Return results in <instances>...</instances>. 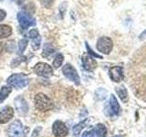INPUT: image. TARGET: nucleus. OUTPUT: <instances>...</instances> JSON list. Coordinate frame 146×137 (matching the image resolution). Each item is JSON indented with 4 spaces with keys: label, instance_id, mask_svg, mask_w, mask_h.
Here are the masks:
<instances>
[{
    "label": "nucleus",
    "instance_id": "1",
    "mask_svg": "<svg viewBox=\"0 0 146 137\" xmlns=\"http://www.w3.org/2000/svg\"><path fill=\"white\" fill-rule=\"evenodd\" d=\"M35 106L36 108L41 112H48L50 111L53 107L54 104L50 98H48L47 95L44 93H38L35 96Z\"/></svg>",
    "mask_w": 146,
    "mask_h": 137
},
{
    "label": "nucleus",
    "instance_id": "2",
    "mask_svg": "<svg viewBox=\"0 0 146 137\" xmlns=\"http://www.w3.org/2000/svg\"><path fill=\"white\" fill-rule=\"evenodd\" d=\"M7 82L14 88L22 89L29 85V79L24 73H17V74H13L9 77Z\"/></svg>",
    "mask_w": 146,
    "mask_h": 137
},
{
    "label": "nucleus",
    "instance_id": "3",
    "mask_svg": "<svg viewBox=\"0 0 146 137\" xmlns=\"http://www.w3.org/2000/svg\"><path fill=\"white\" fill-rule=\"evenodd\" d=\"M104 112L109 117L118 116L119 114H120V112H121L120 104H119L117 99L115 98V96H114L113 94L111 95L109 102H107L106 105H105Z\"/></svg>",
    "mask_w": 146,
    "mask_h": 137
},
{
    "label": "nucleus",
    "instance_id": "4",
    "mask_svg": "<svg viewBox=\"0 0 146 137\" xmlns=\"http://www.w3.org/2000/svg\"><path fill=\"white\" fill-rule=\"evenodd\" d=\"M113 48V42L109 37H102L97 41V49L100 53L108 55L111 53Z\"/></svg>",
    "mask_w": 146,
    "mask_h": 137
},
{
    "label": "nucleus",
    "instance_id": "5",
    "mask_svg": "<svg viewBox=\"0 0 146 137\" xmlns=\"http://www.w3.org/2000/svg\"><path fill=\"white\" fill-rule=\"evenodd\" d=\"M33 70L36 75H38L40 77H44V78H49L53 75L52 67L45 62L36 63L33 68Z\"/></svg>",
    "mask_w": 146,
    "mask_h": 137
},
{
    "label": "nucleus",
    "instance_id": "6",
    "mask_svg": "<svg viewBox=\"0 0 146 137\" xmlns=\"http://www.w3.org/2000/svg\"><path fill=\"white\" fill-rule=\"evenodd\" d=\"M62 73L67 79L73 81L75 84L79 85L80 83V78L78 74V71L71 64H66L62 68Z\"/></svg>",
    "mask_w": 146,
    "mask_h": 137
},
{
    "label": "nucleus",
    "instance_id": "7",
    "mask_svg": "<svg viewBox=\"0 0 146 137\" xmlns=\"http://www.w3.org/2000/svg\"><path fill=\"white\" fill-rule=\"evenodd\" d=\"M17 20L19 22L22 29H27V27L35 26L36 25V19L29 14L27 12L21 11L17 13Z\"/></svg>",
    "mask_w": 146,
    "mask_h": 137
},
{
    "label": "nucleus",
    "instance_id": "8",
    "mask_svg": "<svg viewBox=\"0 0 146 137\" xmlns=\"http://www.w3.org/2000/svg\"><path fill=\"white\" fill-rule=\"evenodd\" d=\"M7 134L9 137H22L24 132H23V125L21 122L18 120L14 121L8 127Z\"/></svg>",
    "mask_w": 146,
    "mask_h": 137
},
{
    "label": "nucleus",
    "instance_id": "9",
    "mask_svg": "<svg viewBox=\"0 0 146 137\" xmlns=\"http://www.w3.org/2000/svg\"><path fill=\"white\" fill-rule=\"evenodd\" d=\"M109 76L111 80L114 82H120L124 78L123 74V68L121 66H114L109 70Z\"/></svg>",
    "mask_w": 146,
    "mask_h": 137
},
{
    "label": "nucleus",
    "instance_id": "10",
    "mask_svg": "<svg viewBox=\"0 0 146 137\" xmlns=\"http://www.w3.org/2000/svg\"><path fill=\"white\" fill-rule=\"evenodd\" d=\"M53 134L56 137H65L68 134V128L61 121H56L52 126Z\"/></svg>",
    "mask_w": 146,
    "mask_h": 137
},
{
    "label": "nucleus",
    "instance_id": "11",
    "mask_svg": "<svg viewBox=\"0 0 146 137\" xmlns=\"http://www.w3.org/2000/svg\"><path fill=\"white\" fill-rule=\"evenodd\" d=\"M82 66L88 71H92L97 68V62L93 57L89 54H84L82 56Z\"/></svg>",
    "mask_w": 146,
    "mask_h": 137
},
{
    "label": "nucleus",
    "instance_id": "12",
    "mask_svg": "<svg viewBox=\"0 0 146 137\" xmlns=\"http://www.w3.org/2000/svg\"><path fill=\"white\" fill-rule=\"evenodd\" d=\"M14 115V110L10 106L4 107L0 111V123H7L12 119Z\"/></svg>",
    "mask_w": 146,
    "mask_h": 137
},
{
    "label": "nucleus",
    "instance_id": "13",
    "mask_svg": "<svg viewBox=\"0 0 146 137\" xmlns=\"http://www.w3.org/2000/svg\"><path fill=\"white\" fill-rule=\"evenodd\" d=\"M15 104L18 112H20L21 114H25L27 112V104L23 98L17 97L15 100Z\"/></svg>",
    "mask_w": 146,
    "mask_h": 137
},
{
    "label": "nucleus",
    "instance_id": "14",
    "mask_svg": "<svg viewBox=\"0 0 146 137\" xmlns=\"http://www.w3.org/2000/svg\"><path fill=\"white\" fill-rule=\"evenodd\" d=\"M12 35V27L8 25H0V39H7Z\"/></svg>",
    "mask_w": 146,
    "mask_h": 137
},
{
    "label": "nucleus",
    "instance_id": "15",
    "mask_svg": "<svg viewBox=\"0 0 146 137\" xmlns=\"http://www.w3.org/2000/svg\"><path fill=\"white\" fill-rule=\"evenodd\" d=\"M116 92L118 94V96L120 97V99L121 100L122 102H127L128 100H129V95H128V91L127 90L124 88V87H117L115 89Z\"/></svg>",
    "mask_w": 146,
    "mask_h": 137
},
{
    "label": "nucleus",
    "instance_id": "16",
    "mask_svg": "<svg viewBox=\"0 0 146 137\" xmlns=\"http://www.w3.org/2000/svg\"><path fill=\"white\" fill-rule=\"evenodd\" d=\"M94 132L98 137H106L107 135V128L102 123H98L95 127Z\"/></svg>",
    "mask_w": 146,
    "mask_h": 137
},
{
    "label": "nucleus",
    "instance_id": "17",
    "mask_svg": "<svg viewBox=\"0 0 146 137\" xmlns=\"http://www.w3.org/2000/svg\"><path fill=\"white\" fill-rule=\"evenodd\" d=\"M11 91H12L11 87H7V86L2 87L1 90H0V103L4 102L8 97V95L11 93Z\"/></svg>",
    "mask_w": 146,
    "mask_h": 137
},
{
    "label": "nucleus",
    "instance_id": "18",
    "mask_svg": "<svg viewBox=\"0 0 146 137\" xmlns=\"http://www.w3.org/2000/svg\"><path fill=\"white\" fill-rule=\"evenodd\" d=\"M55 51V48L51 44H48V43H46L43 47V53L42 55L44 57H49L50 55L52 53H54Z\"/></svg>",
    "mask_w": 146,
    "mask_h": 137
},
{
    "label": "nucleus",
    "instance_id": "19",
    "mask_svg": "<svg viewBox=\"0 0 146 137\" xmlns=\"http://www.w3.org/2000/svg\"><path fill=\"white\" fill-rule=\"evenodd\" d=\"M63 61H64V57L61 53H58L56 55V57H55L54 61H53V66L55 68H58L62 65L63 63Z\"/></svg>",
    "mask_w": 146,
    "mask_h": 137
},
{
    "label": "nucleus",
    "instance_id": "20",
    "mask_svg": "<svg viewBox=\"0 0 146 137\" xmlns=\"http://www.w3.org/2000/svg\"><path fill=\"white\" fill-rule=\"evenodd\" d=\"M27 44H29V39H22L19 40V42H18V49H19L20 53H23L25 51L26 48L27 47Z\"/></svg>",
    "mask_w": 146,
    "mask_h": 137
},
{
    "label": "nucleus",
    "instance_id": "21",
    "mask_svg": "<svg viewBox=\"0 0 146 137\" xmlns=\"http://www.w3.org/2000/svg\"><path fill=\"white\" fill-rule=\"evenodd\" d=\"M96 97L98 98V100H104L105 98H106L107 96V90H104L102 88H100L99 90H97V91H96Z\"/></svg>",
    "mask_w": 146,
    "mask_h": 137
},
{
    "label": "nucleus",
    "instance_id": "22",
    "mask_svg": "<svg viewBox=\"0 0 146 137\" xmlns=\"http://www.w3.org/2000/svg\"><path fill=\"white\" fill-rule=\"evenodd\" d=\"M86 122H87V121H84V122H82L79 123L78 125H76V126L74 127V129H73V134H74L75 135L79 134L80 132V131L86 126Z\"/></svg>",
    "mask_w": 146,
    "mask_h": 137
},
{
    "label": "nucleus",
    "instance_id": "23",
    "mask_svg": "<svg viewBox=\"0 0 146 137\" xmlns=\"http://www.w3.org/2000/svg\"><path fill=\"white\" fill-rule=\"evenodd\" d=\"M86 44V48H87V50H88V54L90 55L91 57H93V58H98V59H103L102 56H100V55L97 54V53H95L92 49H91V48L90 47V45L88 43H85Z\"/></svg>",
    "mask_w": 146,
    "mask_h": 137
},
{
    "label": "nucleus",
    "instance_id": "24",
    "mask_svg": "<svg viewBox=\"0 0 146 137\" xmlns=\"http://www.w3.org/2000/svg\"><path fill=\"white\" fill-rule=\"evenodd\" d=\"M29 38L31 39H35L36 38H38L39 36V33H38V30L36 29H31L29 31Z\"/></svg>",
    "mask_w": 146,
    "mask_h": 137
},
{
    "label": "nucleus",
    "instance_id": "25",
    "mask_svg": "<svg viewBox=\"0 0 146 137\" xmlns=\"http://www.w3.org/2000/svg\"><path fill=\"white\" fill-rule=\"evenodd\" d=\"M93 136H94V132H93V131H91V130H90V131L85 132L84 134H82L81 137H93Z\"/></svg>",
    "mask_w": 146,
    "mask_h": 137
},
{
    "label": "nucleus",
    "instance_id": "26",
    "mask_svg": "<svg viewBox=\"0 0 146 137\" xmlns=\"http://www.w3.org/2000/svg\"><path fill=\"white\" fill-rule=\"evenodd\" d=\"M7 16V13L5 12L4 10H2V9H0V21H2L5 19V17H6Z\"/></svg>",
    "mask_w": 146,
    "mask_h": 137
},
{
    "label": "nucleus",
    "instance_id": "27",
    "mask_svg": "<svg viewBox=\"0 0 146 137\" xmlns=\"http://www.w3.org/2000/svg\"><path fill=\"white\" fill-rule=\"evenodd\" d=\"M144 35H146V30H145V31H143V33L141 34V36H140V39H143V36H144Z\"/></svg>",
    "mask_w": 146,
    "mask_h": 137
},
{
    "label": "nucleus",
    "instance_id": "28",
    "mask_svg": "<svg viewBox=\"0 0 146 137\" xmlns=\"http://www.w3.org/2000/svg\"><path fill=\"white\" fill-rule=\"evenodd\" d=\"M114 137H120V136H119V135H117V136H114Z\"/></svg>",
    "mask_w": 146,
    "mask_h": 137
},
{
    "label": "nucleus",
    "instance_id": "29",
    "mask_svg": "<svg viewBox=\"0 0 146 137\" xmlns=\"http://www.w3.org/2000/svg\"><path fill=\"white\" fill-rule=\"evenodd\" d=\"M3 1V0H0V2H2Z\"/></svg>",
    "mask_w": 146,
    "mask_h": 137
}]
</instances>
